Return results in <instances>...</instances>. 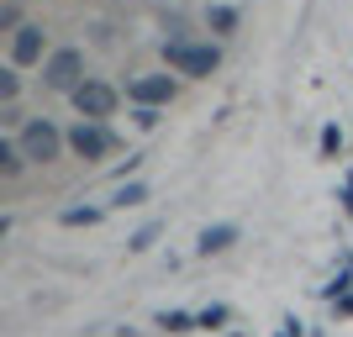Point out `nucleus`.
Instances as JSON below:
<instances>
[{
	"label": "nucleus",
	"instance_id": "1",
	"mask_svg": "<svg viewBox=\"0 0 353 337\" xmlns=\"http://www.w3.org/2000/svg\"><path fill=\"white\" fill-rule=\"evenodd\" d=\"M163 63L185 79H211L221 69V48L216 43H169L163 37Z\"/></svg>",
	"mask_w": 353,
	"mask_h": 337
},
{
	"label": "nucleus",
	"instance_id": "2",
	"mask_svg": "<svg viewBox=\"0 0 353 337\" xmlns=\"http://www.w3.org/2000/svg\"><path fill=\"white\" fill-rule=\"evenodd\" d=\"M16 143H21L27 163H53V159H63V147H69V132H59V127H53L48 116H32V121H21Z\"/></svg>",
	"mask_w": 353,
	"mask_h": 337
},
{
	"label": "nucleus",
	"instance_id": "3",
	"mask_svg": "<svg viewBox=\"0 0 353 337\" xmlns=\"http://www.w3.org/2000/svg\"><path fill=\"white\" fill-rule=\"evenodd\" d=\"M43 85L59 90V95H74V90L85 85V53L79 48H53L43 63Z\"/></svg>",
	"mask_w": 353,
	"mask_h": 337
},
{
	"label": "nucleus",
	"instance_id": "4",
	"mask_svg": "<svg viewBox=\"0 0 353 337\" xmlns=\"http://www.w3.org/2000/svg\"><path fill=\"white\" fill-rule=\"evenodd\" d=\"M111 147H117V137H111L105 121H74V127H69V153H74V159L101 163Z\"/></svg>",
	"mask_w": 353,
	"mask_h": 337
},
{
	"label": "nucleus",
	"instance_id": "5",
	"mask_svg": "<svg viewBox=\"0 0 353 337\" xmlns=\"http://www.w3.org/2000/svg\"><path fill=\"white\" fill-rule=\"evenodd\" d=\"M69 101H74V111H79V121H105V116H117V101H121V95L105 85V79H85Z\"/></svg>",
	"mask_w": 353,
	"mask_h": 337
},
{
	"label": "nucleus",
	"instance_id": "6",
	"mask_svg": "<svg viewBox=\"0 0 353 337\" xmlns=\"http://www.w3.org/2000/svg\"><path fill=\"white\" fill-rule=\"evenodd\" d=\"M127 101L148 105V111L169 105L174 101V74H137V79H127Z\"/></svg>",
	"mask_w": 353,
	"mask_h": 337
},
{
	"label": "nucleus",
	"instance_id": "7",
	"mask_svg": "<svg viewBox=\"0 0 353 337\" xmlns=\"http://www.w3.org/2000/svg\"><path fill=\"white\" fill-rule=\"evenodd\" d=\"M43 53H48V32H43V27H21V32L11 37V63H16V69H32V63H48Z\"/></svg>",
	"mask_w": 353,
	"mask_h": 337
},
{
	"label": "nucleus",
	"instance_id": "8",
	"mask_svg": "<svg viewBox=\"0 0 353 337\" xmlns=\"http://www.w3.org/2000/svg\"><path fill=\"white\" fill-rule=\"evenodd\" d=\"M232 243H237V227H232V221H216V227H201L195 253H201V258H211V253H227Z\"/></svg>",
	"mask_w": 353,
	"mask_h": 337
},
{
	"label": "nucleus",
	"instance_id": "9",
	"mask_svg": "<svg viewBox=\"0 0 353 337\" xmlns=\"http://www.w3.org/2000/svg\"><path fill=\"white\" fill-rule=\"evenodd\" d=\"M206 27L216 37H232L237 32V6H206Z\"/></svg>",
	"mask_w": 353,
	"mask_h": 337
},
{
	"label": "nucleus",
	"instance_id": "10",
	"mask_svg": "<svg viewBox=\"0 0 353 337\" xmlns=\"http://www.w3.org/2000/svg\"><path fill=\"white\" fill-rule=\"evenodd\" d=\"M21 169H27V153H21V143H16V137H6V143H0V174L16 179Z\"/></svg>",
	"mask_w": 353,
	"mask_h": 337
},
{
	"label": "nucleus",
	"instance_id": "11",
	"mask_svg": "<svg viewBox=\"0 0 353 337\" xmlns=\"http://www.w3.org/2000/svg\"><path fill=\"white\" fill-rule=\"evenodd\" d=\"M16 95H21V69L6 63V69H0V105H16Z\"/></svg>",
	"mask_w": 353,
	"mask_h": 337
},
{
	"label": "nucleus",
	"instance_id": "12",
	"mask_svg": "<svg viewBox=\"0 0 353 337\" xmlns=\"http://www.w3.org/2000/svg\"><path fill=\"white\" fill-rule=\"evenodd\" d=\"M59 221L63 227H95V221H101V205H69Z\"/></svg>",
	"mask_w": 353,
	"mask_h": 337
},
{
	"label": "nucleus",
	"instance_id": "13",
	"mask_svg": "<svg viewBox=\"0 0 353 337\" xmlns=\"http://www.w3.org/2000/svg\"><path fill=\"white\" fill-rule=\"evenodd\" d=\"M159 232H163V221H148V227H137V232L127 237V248H132V253H148L153 243H159Z\"/></svg>",
	"mask_w": 353,
	"mask_h": 337
},
{
	"label": "nucleus",
	"instance_id": "14",
	"mask_svg": "<svg viewBox=\"0 0 353 337\" xmlns=\"http://www.w3.org/2000/svg\"><path fill=\"white\" fill-rule=\"evenodd\" d=\"M227 316H232V311L221 306V300H211L206 311H195V327H206V332H216V327H227Z\"/></svg>",
	"mask_w": 353,
	"mask_h": 337
},
{
	"label": "nucleus",
	"instance_id": "15",
	"mask_svg": "<svg viewBox=\"0 0 353 337\" xmlns=\"http://www.w3.org/2000/svg\"><path fill=\"white\" fill-rule=\"evenodd\" d=\"M159 327L163 332H195V316L190 311H159Z\"/></svg>",
	"mask_w": 353,
	"mask_h": 337
},
{
	"label": "nucleus",
	"instance_id": "16",
	"mask_svg": "<svg viewBox=\"0 0 353 337\" xmlns=\"http://www.w3.org/2000/svg\"><path fill=\"white\" fill-rule=\"evenodd\" d=\"M143 201H148V185H137V179H132V185H121V190L111 195V205H121V211H127V205H143Z\"/></svg>",
	"mask_w": 353,
	"mask_h": 337
},
{
	"label": "nucleus",
	"instance_id": "17",
	"mask_svg": "<svg viewBox=\"0 0 353 337\" xmlns=\"http://www.w3.org/2000/svg\"><path fill=\"white\" fill-rule=\"evenodd\" d=\"M338 153H343V127H338V121H327V127H322V159H338Z\"/></svg>",
	"mask_w": 353,
	"mask_h": 337
},
{
	"label": "nucleus",
	"instance_id": "18",
	"mask_svg": "<svg viewBox=\"0 0 353 337\" xmlns=\"http://www.w3.org/2000/svg\"><path fill=\"white\" fill-rule=\"evenodd\" d=\"M0 32H21V6H16V0H6V6H0Z\"/></svg>",
	"mask_w": 353,
	"mask_h": 337
},
{
	"label": "nucleus",
	"instance_id": "19",
	"mask_svg": "<svg viewBox=\"0 0 353 337\" xmlns=\"http://www.w3.org/2000/svg\"><path fill=\"white\" fill-rule=\"evenodd\" d=\"M132 121L148 132V127H159V111H148V105H132Z\"/></svg>",
	"mask_w": 353,
	"mask_h": 337
},
{
	"label": "nucleus",
	"instance_id": "20",
	"mask_svg": "<svg viewBox=\"0 0 353 337\" xmlns=\"http://www.w3.org/2000/svg\"><path fill=\"white\" fill-rule=\"evenodd\" d=\"M343 211H348V216H353V169H348V174H343Z\"/></svg>",
	"mask_w": 353,
	"mask_h": 337
},
{
	"label": "nucleus",
	"instance_id": "21",
	"mask_svg": "<svg viewBox=\"0 0 353 337\" xmlns=\"http://www.w3.org/2000/svg\"><path fill=\"white\" fill-rule=\"evenodd\" d=\"M280 337H301V322H295V316H285V322H280Z\"/></svg>",
	"mask_w": 353,
	"mask_h": 337
},
{
	"label": "nucleus",
	"instance_id": "22",
	"mask_svg": "<svg viewBox=\"0 0 353 337\" xmlns=\"http://www.w3.org/2000/svg\"><path fill=\"white\" fill-rule=\"evenodd\" d=\"M338 316H353V295H348V300H338Z\"/></svg>",
	"mask_w": 353,
	"mask_h": 337
}]
</instances>
